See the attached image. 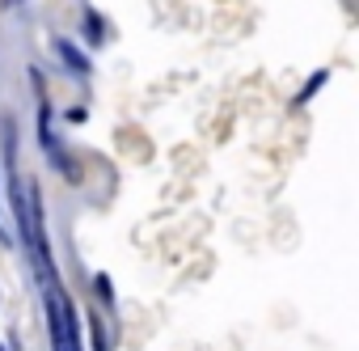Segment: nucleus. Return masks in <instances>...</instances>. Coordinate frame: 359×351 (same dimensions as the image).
<instances>
[{
    "label": "nucleus",
    "instance_id": "1",
    "mask_svg": "<svg viewBox=\"0 0 359 351\" xmlns=\"http://www.w3.org/2000/svg\"><path fill=\"white\" fill-rule=\"evenodd\" d=\"M43 300H47L51 351H81V322H76V313H72V300L64 296L60 279H43Z\"/></svg>",
    "mask_w": 359,
    "mask_h": 351
},
{
    "label": "nucleus",
    "instance_id": "3",
    "mask_svg": "<svg viewBox=\"0 0 359 351\" xmlns=\"http://www.w3.org/2000/svg\"><path fill=\"white\" fill-rule=\"evenodd\" d=\"M325 81H330V72H313V77H309V85L300 89V98H296V102H309V98H313V93H317Z\"/></svg>",
    "mask_w": 359,
    "mask_h": 351
},
{
    "label": "nucleus",
    "instance_id": "2",
    "mask_svg": "<svg viewBox=\"0 0 359 351\" xmlns=\"http://www.w3.org/2000/svg\"><path fill=\"white\" fill-rule=\"evenodd\" d=\"M55 47L64 51V60H68V68H72V72H81V77L89 72V60H85V55H81V51H76V47L68 43V39H55Z\"/></svg>",
    "mask_w": 359,
    "mask_h": 351
},
{
    "label": "nucleus",
    "instance_id": "5",
    "mask_svg": "<svg viewBox=\"0 0 359 351\" xmlns=\"http://www.w3.org/2000/svg\"><path fill=\"white\" fill-rule=\"evenodd\" d=\"M97 292H102L106 305H114V292H110V279H106V275H97Z\"/></svg>",
    "mask_w": 359,
    "mask_h": 351
},
{
    "label": "nucleus",
    "instance_id": "6",
    "mask_svg": "<svg viewBox=\"0 0 359 351\" xmlns=\"http://www.w3.org/2000/svg\"><path fill=\"white\" fill-rule=\"evenodd\" d=\"M89 330H93V351H110V347H106V334H102L93 322H89Z\"/></svg>",
    "mask_w": 359,
    "mask_h": 351
},
{
    "label": "nucleus",
    "instance_id": "4",
    "mask_svg": "<svg viewBox=\"0 0 359 351\" xmlns=\"http://www.w3.org/2000/svg\"><path fill=\"white\" fill-rule=\"evenodd\" d=\"M85 39L102 43V30H97V18H93V13H85Z\"/></svg>",
    "mask_w": 359,
    "mask_h": 351
},
{
    "label": "nucleus",
    "instance_id": "7",
    "mask_svg": "<svg viewBox=\"0 0 359 351\" xmlns=\"http://www.w3.org/2000/svg\"><path fill=\"white\" fill-rule=\"evenodd\" d=\"M0 241H5V229H0Z\"/></svg>",
    "mask_w": 359,
    "mask_h": 351
},
{
    "label": "nucleus",
    "instance_id": "8",
    "mask_svg": "<svg viewBox=\"0 0 359 351\" xmlns=\"http://www.w3.org/2000/svg\"><path fill=\"white\" fill-rule=\"evenodd\" d=\"M0 351H5V347H0Z\"/></svg>",
    "mask_w": 359,
    "mask_h": 351
}]
</instances>
